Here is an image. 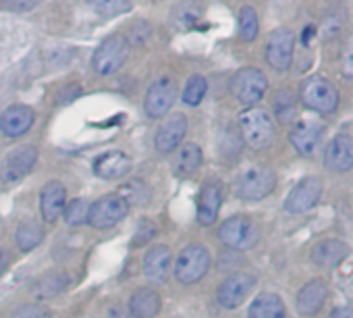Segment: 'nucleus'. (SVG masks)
Wrapping results in <instances>:
<instances>
[{"mask_svg":"<svg viewBox=\"0 0 353 318\" xmlns=\"http://www.w3.org/2000/svg\"><path fill=\"white\" fill-rule=\"evenodd\" d=\"M239 133L241 139L254 148V150H264L274 141V123L272 117L258 106H250L239 115Z\"/></svg>","mask_w":353,"mask_h":318,"instance_id":"nucleus-1","label":"nucleus"},{"mask_svg":"<svg viewBox=\"0 0 353 318\" xmlns=\"http://www.w3.org/2000/svg\"><path fill=\"white\" fill-rule=\"evenodd\" d=\"M210 252L202 244H190L181 250L174 262V277L183 285H194L202 281L210 268Z\"/></svg>","mask_w":353,"mask_h":318,"instance_id":"nucleus-2","label":"nucleus"},{"mask_svg":"<svg viewBox=\"0 0 353 318\" xmlns=\"http://www.w3.org/2000/svg\"><path fill=\"white\" fill-rule=\"evenodd\" d=\"M131 50V42L123 36V34H112L106 36L100 46L94 50L92 57V67L98 75H110L114 71H119Z\"/></svg>","mask_w":353,"mask_h":318,"instance_id":"nucleus-3","label":"nucleus"},{"mask_svg":"<svg viewBox=\"0 0 353 318\" xmlns=\"http://www.w3.org/2000/svg\"><path fill=\"white\" fill-rule=\"evenodd\" d=\"M299 98L305 108L322 115H332L339 106V92L336 88L320 75H312L303 81Z\"/></svg>","mask_w":353,"mask_h":318,"instance_id":"nucleus-4","label":"nucleus"},{"mask_svg":"<svg viewBox=\"0 0 353 318\" xmlns=\"http://www.w3.org/2000/svg\"><path fill=\"white\" fill-rule=\"evenodd\" d=\"M219 239L223 246H227L229 250H250L258 244L260 239V229L258 225L250 219V217H243V215H237V217H231L227 219L221 229H219Z\"/></svg>","mask_w":353,"mask_h":318,"instance_id":"nucleus-5","label":"nucleus"},{"mask_svg":"<svg viewBox=\"0 0 353 318\" xmlns=\"http://www.w3.org/2000/svg\"><path fill=\"white\" fill-rule=\"evenodd\" d=\"M266 90H268V79L256 67L239 69L231 79V94L235 96L237 102L245 106H254L256 102H260L266 96Z\"/></svg>","mask_w":353,"mask_h":318,"instance_id":"nucleus-6","label":"nucleus"},{"mask_svg":"<svg viewBox=\"0 0 353 318\" xmlns=\"http://www.w3.org/2000/svg\"><path fill=\"white\" fill-rule=\"evenodd\" d=\"M276 188V175L268 167H252L237 181V196L248 202L264 200Z\"/></svg>","mask_w":353,"mask_h":318,"instance_id":"nucleus-7","label":"nucleus"},{"mask_svg":"<svg viewBox=\"0 0 353 318\" xmlns=\"http://www.w3.org/2000/svg\"><path fill=\"white\" fill-rule=\"evenodd\" d=\"M129 212L127 202L119 194H106L90 206L88 223L94 229H110L119 225Z\"/></svg>","mask_w":353,"mask_h":318,"instance_id":"nucleus-8","label":"nucleus"},{"mask_svg":"<svg viewBox=\"0 0 353 318\" xmlns=\"http://www.w3.org/2000/svg\"><path fill=\"white\" fill-rule=\"evenodd\" d=\"M38 163V150L34 146H19L7 154L0 165V181L3 183H17L32 173Z\"/></svg>","mask_w":353,"mask_h":318,"instance_id":"nucleus-9","label":"nucleus"},{"mask_svg":"<svg viewBox=\"0 0 353 318\" xmlns=\"http://www.w3.org/2000/svg\"><path fill=\"white\" fill-rule=\"evenodd\" d=\"M256 287V277L250 272H233L229 275L216 289V299L223 308H237L241 306L248 295L252 293V289Z\"/></svg>","mask_w":353,"mask_h":318,"instance_id":"nucleus-10","label":"nucleus"},{"mask_svg":"<svg viewBox=\"0 0 353 318\" xmlns=\"http://www.w3.org/2000/svg\"><path fill=\"white\" fill-rule=\"evenodd\" d=\"M295 36L287 28H279L268 36L266 42V61L274 71H287L293 63Z\"/></svg>","mask_w":353,"mask_h":318,"instance_id":"nucleus-11","label":"nucleus"},{"mask_svg":"<svg viewBox=\"0 0 353 318\" xmlns=\"http://www.w3.org/2000/svg\"><path fill=\"white\" fill-rule=\"evenodd\" d=\"M188 127H190V123H188L185 115H181V112H174L168 119H164L154 137L156 150L160 154H170L174 150H179L188 135Z\"/></svg>","mask_w":353,"mask_h":318,"instance_id":"nucleus-12","label":"nucleus"},{"mask_svg":"<svg viewBox=\"0 0 353 318\" xmlns=\"http://www.w3.org/2000/svg\"><path fill=\"white\" fill-rule=\"evenodd\" d=\"M174 102H176L174 81L170 77H160L158 81H154L150 86L145 100H143V108L150 119H160V117L168 115V110L172 108Z\"/></svg>","mask_w":353,"mask_h":318,"instance_id":"nucleus-13","label":"nucleus"},{"mask_svg":"<svg viewBox=\"0 0 353 318\" xmlns=\"http://www.w3.org/2000/svg\"><path fill=\"white\" fill-rule=\"evenodd\" d=\"M322 196V181L318 177H303L287 196L285 210L289 215H303L318 204Z\"/></svg>","mask_w":353,"mask_h":318,"instance_id":"nucleus-14","label":"nucleus"},{"mask_svg":"<svg viewBox=\"0 0 353 318\" xmlns=\"http://www.w3.org/2000/svg\"><path fill=\"white\" fill-rule=\"evenodd\" d=\"M326 167L334 173H345L353 169V139L345 133L334 135L324 152Z\"/></svg>","mask_w":353,"mask_h":318,"instance_id":"nucleus-15","label":"nucleus"},{"mask_svg":"<svg viewBox=\"0 0 353 318\" xmlns=\"http://www.w3.org/2000/svg\"><path fill=\"white\" fill-rule=\"evenodd\" d=\"M34 119L36 115L28 104H13L0 115V131L7 137H21L32 129Z\"/></svg>","mask_w":353,"mask_h":318,"instance_id":"nucleus-16","label":"nucleus"},{"mask_svg":"<svg viewBox=\"0 0 353 318\" xmlns=\"http://www.w3.org/2000/svg\"><path fill=\"white\" fill-rule=\"evenodd\" d=\"M223 204V183L216 179H208L200 190L198 200V223L208 227L216 221L219 210Z\"/></svg>","mask_w":353,"mask_h":318,"instance_id":"nucleus-17","label":"nucleus"},{"mask_svg":"<svg viewBox=\"0 0 353 318\" xmlns=\"http://www.w3.org/2000/svg\"><path fill=\"white\" fill-rule=\"evenodd\" d=\"M67 206V190L59 181H48L40 192V212L46 223H57Z\"/></svg>","mask_w":353,"mask_h":318,"instance_id":"nucleus-18","label":"nucleus"},{"mask_svg":"<svg viewBox=\"0 0 353 318\" xmlns=\"http://www.w3.org/2000/svg\"><path fill=\"white\" fill-rule=\"evenodd\" d=\"M170 262H172V254L168 246H152L143 256V277L156 285L164 283L170 270Z\"/></svg>","mask_w":353,"mask_h":318,"instance_id":"nucleus-19","label":"nucleus"},{"mask_svg":"<svg viewBox=\"0 0 353 318\" xmlns=\"http://www.w3.org/2000/svg\"><path fill=\"white\" fill-rule=\"evenodd\" d=\"M131 169V161L129 156L119 152V150H112V152H104L102 156L96 158L94 163V173L100 177V179H121L129 173Z\"/></svg>","mask_w":353,"mask_h":318,"instance_id":"nucleus-20","label":"nucleus"},{"mask_svg":"<svg viewBox=\"0 0 353 318\" xmlns=\"http://www.w3.org/2000/svg\"><path fill=\"white\" fill-rule=\"evenodd\" d=\"M320 139V123L314 119H303L299 121L293 131L289 133L291 146L301 154V156H312Z\"/></svg>","mask_w":353,"mask_h":318,"instance_id":"nucleus-21","label":"nucleus"},{"mask_svg":"<svg viewBox=\"0 0 353 318\" xmlns=\"http://www.w3.org/2000/svg\"><path fill=\"white\" fill-rule=\"evenodd\" d=\"M326 293H328V287L324 279H312L297 293V312L301 316H314L322 308Z\"/></svg>","mask_w":353,"mask_h":318,"instance_id":"nucleus-22","label":"nucleus"},{"mask_svg":"<svg viewBox=\"0 0 353 318\" xmlns=\"http://www.w3.org/2000/svg\"><path fill=\"white\" fill-rule=\"evenodd\" d=\"M349 254V248L345 241H339V239H326V241H320L314 246L312 250V260L322 266V268H334L339 266Z\"/></svg>","mask_w":353,"mask_h":318,"instance_id":"nucleus-23","label":"nucleus"},{"mask_svg":"<svg viewBox=\"0 0 353 318\" xmlns=\"http://www.w3.org/2000/svg\"><path fill=\"white\" fill-rule=\"evenodd\" d=\"M202 161H204V154H202V150H200L198 143H185V146H181L179 150H176L174 163H172L174 175L181 177V179L192 177L202 167Z\"/></svg>","mask_w":353,"mask_h":318,"instance_id":"nucleus-24","label":"nucleus"},{"mask_svg":"<svg viewBox=\"0 0 353 318\" xmlns=\"http://www.w3.org/2000/svg\"><path fill=\"white\" fill-rule=\"evenodd\" d=\"M160 295L152 287H139L133 291L129 299V312L135 318H154L160 312Z\"/></svg>","mask_w":353,"mask_h":318,"instance_id":"nucleus-25","label":"nucleus"},{"mask_svg":"<svg viewBox=\"0 0 353 318\" xmlns=\"http://www.w3.org/2000/svg\"><path fill=\"white\" fill-rule=\"evenodd\" d=\"M287 308L276 293H260L248 312V318H285Z\"/></svg>","mask_w":353,"mask_h":318,"instance_id":"nucleus-26","label":"nucleus"},{"mask_svg":"<svg viewBox=\"0 0 353 318\" xmlns=\"http://www.w3.org/2000/svg\"><path fill=\"white\" fill-rule=\"evenodd\" d=\"M69 287V272L61 270V268H54V270H48L44 272L38 283L34 285V291L36 295L40 297H57L61 295L65 289Z\"/></svg>","mask_w":353,"mask_h":318,"instance_id":"nucleus-27","label":"nucleus"},{"mask_svg":"<svg viewBox=\"0 0 353 318\" xmlns=\"http://www.w3.org/2000/svg\"><path fill=\"white\" fill-rule=\"evenodd\" d=\"M15 241H17V248L23 250V252H30V250H36L42 241H44V229L40 223L36 221H26L17 227V233H15Z\"/></svg>","mask_w":353,"mask_h":318,"instance_id":"nucleus-28","label":"nucleus"},{"mask_svg":"<svg viewBox=\"0 0 353 318\" xmlns=\"http://www.w3.org/2000/svg\"><path fill=\"white\" fill-rule=\"evenodd\" d=\"M117 194L127 202V206H145V204L152 200V192H150V188H148L143 181H139V179L125 183Z\"/></svg>","mask_w":353,"mask_h":318,"instance_id":"nucleus-29","label":"nucleus"},{"mask_svg":"<svg viewBox=\"0 0 353 318\" xmlns=\"http://www.w3.org/2000/svg\"><path fill=\"white\" fill-rule=\"evenodd\" d=\"M260 32L258 13L254 7H241L239 11V38L243 42H254Z\"/></svg>","mask_w":353,"mask_h":318,"instance_id":"nucleus-30","label":"nucleus"},{"mask_svg":"<svg viewBox=\"0 0 353 318\" xmlns=\"http://www.w3.org/2000/svg\"><path fill=\"white\" fill-rule=\"evenodd\" d=\"M272 108H274L276 119L285 125H289L295 119V100L289 90H281L276 94V98L272 100Z\"/></svg>","mask_w":353,"mask_h":318,"instance_id":"nucleus-31","label":"nucleus"},{"mask_svg":"<svg viewBox=\"0 0 353 318\" xmlns=\"http://www.w3.org/2000/svg\"><path fill=\"white\" fill-rule=\"evenodd\" d=\"M206 92H208V81H206V77L194 75V77H190V81H188V86H185V90H183V102L190 104V106H198V104L204 100Z\"/></svg>","mask_w":353,"mask_h":318,"instance_id":"nucleus-32","label":"nucleus"},{"mask_svg":"<svg viewBox=\"0 0 353 318\" xmlns=\"http://www.w3.org/2000/svg\"><path fill=\"white\" fill-rule=\"evenodd\" d=\"M345 19H347V11L345 9H332L324 15L322 19V26H320V32L324 38H334L341 34L343 26H345Z\"/></svg>","mask_w":353,"mask_h":318,"instance_id":"nucleus-33","label":"nucleus"},{"mask_svg":"<svg viewBox=\"0 0 353 318\" xmlns=\"http://www.w3.org/2000/svg\"><path fill=\"white\" fill-rule=\"evenodd\" d=\"M88 215H90V206H88V202L81 200V198L71 200V202L65 206V212H63L67 225H71V227L83 225V223L88 221Z\"/></svg>","mask_w":353,"mask_h":318,"instance_id":"nucleus-34","label":"nucleus"},{"mask_svg":"<svg viewBox=\"0 0 353 318\" xmlns=\"http://www.w3.org/2000/svg\"><path fill=\"white\" fill-rule=\"evenodd\" d=\"M94 9L102 17H117L129 13L133 9V3H129V0H102V3H94Z\"/></svg>","mask_w":353,"mask_h":318,"instance_id":"nucleus-35","label":"nucleus"},{"mask_svg":"<svg viewBox=\"0 0 353 318\" xmlns=\"http://www.w3.org/2000/svg\"><path fill=\"white\" fill-rule=\"evenodd\" d=\"M341 71L345 77H353V34L347 36L343 50H341Z\"/></svg>","mask_w":353,"mask_h":318,"instance_id":"nucleus-36","label":"nucleus"},{"mask_svg":"<svg viewBox=\"0 0 353 318\" xmlns=\"http://www.w3.org/2000/svg\"><path fill=\"white\" fill-rule=\"evenodd\" d=\"M156 235V225L148 219H141L137 229H135V237H133V244L135 246H145L152 241V237Z\"/></svg>","mask_w":353,"mask_h":318,"instance_id":"nucleus-37","label":"nucleus"},{"mask_svg":"<svg viewBox=\"0 0 353 318\" xmlns=\"http://www.w3.org/2000/svg\"><path fill=\"white\" fill-rule=\"evenodd\" d=\"M11 318H50V312H48V308H44L40 304H26V306L17 308Z\"/></svg>","mask_w":353,"mask_h":318,"instance_id":"nucleus-38","label":"nucleus"},{"mask_svg":"<svg viewBox=\"0 0 353 318\" xmlns=\"http://www.w3.org/2000/svg\"><path fill=\"white\" fill-rule=\"evenodd\" d=\"M3 7H5V9H11V11L23 13V11H32V9L36 7V3H5Z\"/></svg>","mask_w":353,"mask_h":318,"instance_id":"nucleus-39","label":"nucleus"},{"mask_svg":"<svg viewBox=\"0 0 353 318\" xmlns=\"http://www.w3.org/2000/svg\"><path fill=\"white\" fill-rule=\"evenodd\" d=\"M332 318H353V306H343L332 312Z\"/></svg>","mask_w":353,"mask_h":318,"instance_id":"nucleus-40","label":"nucleus"},{"mask_svg":"<svg viewBox=\"0 0 353 318\" xmlns=\"http://www.w3.org/2000/svg\"><path fill=\"white\" fill-rule=\"evenodd\" d=\"M7 268H9V254L5 250H0V275H5Z\"/></svg>","mask_w":353,"mask_h":318,"instance_id":"nucleus-41","label":"nucleus"},{"mask_svg":"<svg viewBox=\"0 0 353 318\" xmlns=\"http://www.w3.org/2000/svg\"><path fill=\"white\" fill-rule=\"evenodd\" d=\"M314 34H316V30H314V28H305V32H303V44H307V40H312V38H314Z\"/></svg>","mask_w":353,"mask_h":318,"instance_id":"nucleus-42","label":"nucleus"}]
</instances>
